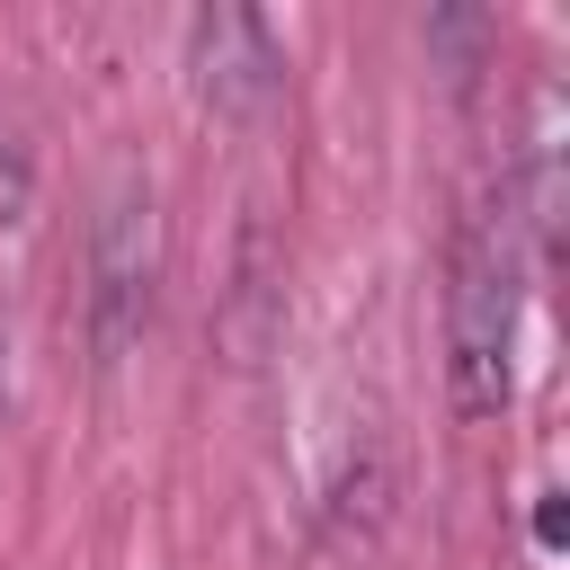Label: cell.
Masks as SVG:
<instances>
[{
  "instance_id": "6da1fadb",
  "label": "cell",
  "mask_w": 570,
  "mask_h": 570,
  "mask_svg": "<svg viewBox=\"0 0 570 570\" xmlns=\"http://www.w3.org/2000/svg\"><path fill=\"white\" fill-rule=\"evenodd\" d=\"M517 330H525V285H517V223L508 205L463 214L454 258H445V401L463 428L508 419L517 401Z\"/></svg>"
},
{
  "instance_id": "7a4b0ae2",
  "label": "cell",
  "mask_w": 570,
  "mask_h": 570,
  "mask_svg": "<svg viewBox=\"0 0 570 570\" xmlns=\"http://www.w3.org/2000/svg\"><path fill=\"white\" fill-rule=\"evenodd\" d=\"M151 294H160V205L125 169L89 214V356L98 365H116L151 330Z\"/></svg>"
},
{
  "instance_id": "3957f363",
  "label": "cell",
  "mask_w": 570,
  "mask_h": 570,
  "mask_svg": "<svg viewBox=\"0 0 570 570\" xmlns=\"http://www.w3.org/2000/svg\"><path fill=\"white\" fill-rule=\"evenodd\" d=\"M187 89L205 116H267L276 89H285V53H276V27L240 0H214L187 18Z\"/></svg>"
}]
</instances>
